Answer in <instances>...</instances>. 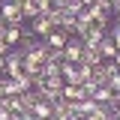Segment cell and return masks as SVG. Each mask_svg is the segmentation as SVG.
<instances>
[{
	"label": "cell",
	"instance_id": "cell-1",
	"mask_svg": "<svg viewBox=\"0 0 120 120\" xmlns=\"http://www.w3.org/2000/svg\"><path fill=\"white\" fill-rule=\"evenodd\" d=\"M0 18L6 24H15V27H24V12L15 0H0Z\"/></svg>",
	"mask_w": 120,
	"mask_h": 120
},
{
	"label": "cell",
	"instance_id": "cell-2",
	"mask_svg": "<svg viewBox=\"0 0 120 120\" xmlns=\"http://www.w3.org/2000/svg\"><path fill=\"white\" fill-rule=\"evenodd\" d=\"M81 54H84V42L78 36H72L63 48V57H66V63H81Z\"/></svg>",
	"mask_w": 120,
	"mask_h": 120
},
{
	"label": "cell",
	"instance_id": "cell-3",
	"mask_svg": "<svg viewBox=\"0 0 120 120\" xmlns=\"http://www.w3.org/2000/svg\"><path fill=\"white\" fill-rule=\"evenodd\" d=\"M27 27H30V33H33L36 39H42V42H45V36H48V33L54 30V27H51V21H48L45 15H39V18H33V21H30Z\"/></svg>",
	"mask_w": 120,
	"mask_h": 120
},
{
	"label": "cell",
	"instance_id": "cell-4",
	"mask_svg": "<svg viewBox=\"0 0 120 120\" xmlns=\"http://www.w3.org/2000/svg\"><path fill=\"white\" fill-rule=\"evenodd\" d=\"M51 117H57V120H75V114H72V102H66V99L60 96L57 102L51 105Z\"/></svg>",
	"mask_w": 120,
	"mask_h": 120
},
{
	"label": "cell",
	"instance_id": "cell-5",
	"mask_svg": "<svg viewBox=\"0 0 120 120\" xmlns=\"http://www.w3.org/2000/svg\"><path fill=\"white\" fill-rule=\"evenodd\" d=\"M69 39H72V36H69L66 30H51V33L45 36V45H48V48H57V51H63Z\"/></svg>",
	"mask_w": 120,
	"mask_h": 120
},
{
	"label": "cell",
	"instance_id": "cell-6",
	"mask_svg": "<svg viewBox=\"0 0 120 120\" xmlns=\"http://www.w3.org/2000/svg\"><path fill=\"white\" fill-rule=\"evenodd\" d=\"M90 27H93V15H90L87 9H84V12L78 15V18H75V33H72V36H78V39H84Z\"/></svg>",
	"mask_w": 120,
	"mask_h": 120
},
{
	"label": "cell",
	"instance_id": "cell-7",
	"mask_svg": "<svg viewBox=\"0 0 120 120\" xmlns=\"http://www.w3.org/2000/svg\"><path fill=\"white\" fill-rule=\"evenodd\" d=\"M105 36H108V33H105L102 27H96V24H93V27L87 30V36H84L81 42H84V48H99V42H102Z\"/></svg>",
	"mask_w": 120,
	"mask_h": 120
},
{
	"label": "cell",
	"instance_id": "cell-8",
	"mask_svg": "<svg viewBox=\"0 0 120 120\" xmlns=\"http://www.w3.org/2000/svg\"><path fill=\"white\" fill-rule=\"evenodd\" d=\"M60 96H63L66 102H81V99H87V96H84V90L78 87V84H63Z\"/></svg>",
	"mask_w": 120,
	"mask_h": 120
},
{
	"label": "cell",
	"instance_id": "cell-9",
	"mask_svg": "<svg viewBox=\"0 0 120 120\" xmlns=\"http://www.w3.org/2000/svg\"><path fill=\"white\" fill-rule=\"evenodd\" d=\"M60 78H63L66 84H78V87H81V81H78V63H63V66H60Z\"/></svg>",
	"mask_w": 120,
	"mask_h": 120
},
{
	"label": "cell",
	"instance_id": "cell-10",
	"mask_svg": "<svg viewBox=\"0 0 120 120\" xmlns=\"http://www.w3.org/2000/svg\"><path fill=\"white\" fill-rule=\"evenodd\" d=\"M21 33H24V27H15V24H6V30H3V42L9 45V48H15V45L21 42Z\"/></svg>",
	"mask_w": 120,
	"mask_h": 120
},
{
	"label": "cell",
	"instance_id": "cell-11",
	"mask_svg": "<svg viewBox=\"0 0 120 120\" xmlns=\"http://www.w3.org/2000/svg\"><path fill=\"white\" fill-rule=\"evenodd\" d=\"M81 63H87V66H102L105 60H102V54H99V48H84V54H81Z\"/></svg>",
	"mask_w": 120,
	"mask_h": 120
},
{
	"label": "cell",
	"instance_id": "cell-12",
	"mask_svg": "<svg viewBox=\"0 0 120 120\" xmlns=\"http://www.w3.org/2000/svg\"><path fill=\"white\" fill-rule=\"evenodd\" d=\"M99 54H102V60H114L117 57V45L111 42V36H105L102 42H99Z\"/></svg>",
	"mask_w": 120,
	"mask_h": 120
},
{
	"label": "cell",
	"instance_id": "cell-13",
	"mask_svg": "<svg viewBox=\"0 0 120 120\" xmlns=\"http://www.w3.org/2000/svg\"><path fill=\"white\" fill-rule=\"evenodd\" d=\"M36 120H51V105L42 102V99H36V105H33V111H30Z\"/></svg>",
	"mask_w": 120,
	"mask_h": 120
},
{
	"label": "cell",
	"instance_id": "cell-14",
	"mask_svg": "<svg viewBox=\"0 0 120 120\" xmlns=\"http://www.w3.org/2000/svg\"><path fill=\"white\" fill-rule=\"evenodd\" d=\"M111 96H114V90L108 87V84H102V87H96V93H93L90 99H96L99 105H108V102H111Z\"/></svg>",
	"mask_w": 120,
	"mask_h": 120
},
{
	"label": "cell",
	"instance_id": "cell-15",
	"mask_svg": "<svg viewBox=\"0 0 120 120\" xmlns=\"http://www.w3.org/2000/svg\"><path fill=\"white\" fill-rule=\"evenodd\" d=\"M60 66H63V63H51V60H45L39 75H42L45 81H48V78H60Z\"/></svg>",
	"mask_w": 120,
	"mask_h": 120
},
{
	"label": "cell",
	"instance_id": "cell-16",
	"mask_svg": "<svg viewBox=\"0 0 120 120\" xmlns=\"http://www.w3.org/2000/svg\"><path fill=\"white\" fill-rule=\"evenodd\" d=\"M21 12H24V24H30V21H33V18H39V9H36V3H33V0H27V3H21Z\"/></svg>",
	"mask_w": 120,
	"mask_h": 120
},
{
	"label": "cell",
	"instance_id": "cell-17",
	"mask_svg": "<svg viewBox=\"0 0 120 120\" xmlns=\"http://www.w3.org/2000/svg\"><path fill=\"white\" fill-rule=\"evenodd\" d=\"M84 9H87V6H84L81 0H66V6H63V12H66V15H72V18H78Z\"/></svg>",
	"mask_w": 120,
	"mask_h": 120
},
{
	"label": "cell",
	"instance_id": "cell-18",
	"mask_svg": "<svg viewBox=\"0 0 120 120\" xmlns=\"http://www.w3.org/2000/svg\"><path fill=\"white\" fill-rule=\"evenodd\" d=\"M93 78V66H87V63H78V81L84 84V81H90Z\"/></svg>",
	"mask_w": 120,
	"mask_h": 120
},
{
	"label": "cell",
	"instance_id": "cell-19",
	"mask_svg": "<svg viewBox=\"0 0 120 120\" xmlns=\"http://www.w3.org/2000/svg\"><path fill=\"white\" fill-rule=\"evenodd\" d=\"M33 3H36V9H39L42 15H48L51 9H54V3H51V0H33Z\"/></svg>",
	"mask_w": 120,
	"mask_h": 120
},
{
	"label": "cell",
	"instance_id": "cell-20",
	"mask_svg": "<svg viewBox=\"0 0 120 120\" xmlns=\"http://www.w3.org/2000/svg\"><path fill=\"white\" fill-rule=\"evenodd\" d=\"M0 120H12V111H9V108H3V105H0Z\"/></svg>",
	"mask_w": 120,
	"mask_h": 120
},
{
	"label": "cell",
	"instance_id": "cell-21",
	"mask_svg": "<svg viewBox=\"0 0 120 120\" xmlns=\"http://www.w3.org/2000/svg\"><path fill=\"white\" fill-rule=\"evenodd\" d=\"M9 51H12V48H9V45H6V42H3V39H0V57H6Z\"/></svg>",
	"mask_w": 120,
	"mask_h": 120
},
{
	"label": "cell",
	"instance_id": "cell-22",
	"mask_svg": "<svg viewBox=\"0 0 120 120\" xmlns=\"http://www.w3.org/2000/svg\"><path fill=\"white\" fill-rule=\"evenodd\" d=\"M6 72V57H0V75Z\"/></svg>",
	"mask_w": 120,
	"mask_h": 120
},
{
	"label": "cell",
	"instance_id": "cell-23",
	"mask_svg": "<svg viewBox=\"0 0 120 120\" xmlns=\"http://www.w3.org/2000/svg\"><path fill=\"white\" fill-rule=\"evenodd\" d=\"M3 30H6V21L0 18V39H3Z\"/></svg>",
	"mask_w": 120,
	"mask_h": 120
},
{
	"label": "cell",
	"instance_id": "cell-24",
	"mask_svg": "<svg viewBox=\"0 0 120 120\" xmlns=\"http://www.w3.org/2000/svg\"><path fill=\"white\" fill-rule=\"evenodd\" d=\"M51 3H54V6H66V0H51Z\"/></svg>",
	"mask_w": 120,
	"mask_h": 120
},
{
	"label": "cell",
	"instance_id": "cell-25",
	"mask_svg": "<svg viewBox=\"0 0 120 120\" xmlns=\"http://www.w3.org/2000/svg\"><path fill=\"white\" fill-rule=\"evenodd\" d=\"M81 3H84V6H87V9H90V6H93V3H96V0H81Z\"/></svg>",
	"mask_w": 120,
	"mask_h": 120
},
{
	"label": "cell",
	"instance_id": "cell-26",
	"mask_svg": "<svg viewBox=\"0 0 120 120\" xmlns=\"http://www.w3.org/2000/svg\"><path fill=\"white\" fill-rule=\"evenodd\" d=\"M0 99H3V75H0Z\"/></svg>",
	"mask_w": 120,
	"mask_h": 120
},
{
	"label": "cell",
	"instance_id": "cell-27",
	"mask_svg": "<svg viewBox=\"0 0 120 120\" xmlns=\"http://www.w3.org/2000/svg\"><path fill=\"white\" fill-rule=\"evenodd\" d=\"M114 63H117V69H120V51H117V57H114Z\"/></svg>",
	"mask_w": 120,
	"mask_h": 120
},
{
	"label": "cell",
	"instance_id": "cell-28",
	"mask_svg": "<svg viewBox=\"0 0 120 120\" xmlns=\"http://www.w3.org/2000/svg\"><path fill=\"white\" fill-rule=\"evenodd\" d=\"M75 120H81V117H75Z\"/></svg>",
	"mask_w": 120,
	"mask_h": 120
},
{
	"label": "cell",
	"instance_id": "cell-29",
	"mask_svg": "<svg viewBox=\"0 0 120 120\" xmlns=\"http://www.w3.org/2000/svg\"><path fill=\"white\" fill-rule=\"evenodd\" d=\"M33 120H36V117H33Z\"/></svg>",
	"mask_w": 120,
	"mask_h": 120
}]
</instances>
